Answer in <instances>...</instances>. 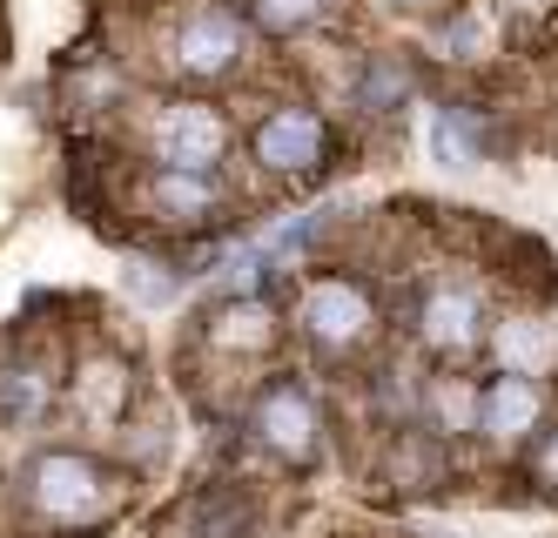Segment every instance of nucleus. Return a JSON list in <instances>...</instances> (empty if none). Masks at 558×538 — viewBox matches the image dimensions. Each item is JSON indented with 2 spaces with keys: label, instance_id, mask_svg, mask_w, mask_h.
Returning <instances> with one entry per match:
<instances>
[{
  "label": "nucleus",
  "instance_id": "obj_1",
  "mask_svg": "<svg viewBox=\"0 0 558 538\" xmlns=\"http://www.w3.org/2000/svg\"><path fill=\"white\" fill-rule=\"evenodd\" d=\"M14 485H21V512L48 531H88L122 505V471L101 465L95 451H74V444L34 451Z\"/></svg>",
  "mask_w": 558,
  "mask_h": 538
},
{
  "label": "nucleus",
  "instance_id": "obj_2",
  "mask_svg": "<svg viewBox=\"0 0 558 538\" xmlns=\"http://www.w3.org/2000/svg\"><path fill=\"white\" fill-rule=\"evenodd\" d=\"M250 40H256V27H250V14L235 8V0H169L155 48H162V68L175 81L216 88V81H229L250 61Z\"/></svg>",
  "mask_w": 558,
  "mask_h": 538
},
{
  "label": "nucleus",
  "instance_id": "obj_3",
  "mask_svg": "<svg viewBox=\"0 0 558 538\" xmlns=\"http://www.w3.org/2000/svg\"><path fill=\"white\" fill-rule=\"evenodd\" d=\"M235 129L209 95H162L142 115V155L155 169H222Z\"/></svg>",
  "mask_w": 558,
  "mask_h": 538
},
{
  "label": "nucleus",
  "instance_id": "obj_4",
  "mask_svg": "<svg viewBox=\"0 0 558 538\" xmlns=\"http://www.w3.org/2000/svg\"><path fill=\"white\" fill-rule=\"evenodd\" d=\"M296 330L316 350L350 357V350H364L377 337V297L364 283H350V276H310L303 297H296Z\"/></svg>",
  "mask_w": 558,
  "mask_h": 538
},
{
  "label": "nucleus",
  "instance_id": "obj_5",
  "mask_svg": "<svg viewBox=\"0 0 558 538\" xmlns=\"http://www.w3.org/2000/svg\"><path fill=\"white\" fill-rule=\"evenodd\" d=\"M250 155H256L263 176H290V182L316 176L330 162V121H324V108H310V101L263 108L256 135H250Z\"/></svg>",
  "mask_w": 558,
  "mask_h": 538
},
{
  "label": "nucleus",
  "instance_id": "obj_6",
  "mask_svg": "<svg viewBox=\"0 0 558 538\" xmlns=\"http://www.w3.org/2000/svg\"><path fill=\"white\" fill-rule=\"evenodd\" d=\"M250 431L263 438L269 458L303 471V465H316V451H324V410H316V397L303 384H269L250 404Z\"/></svg>",
  "mask_w": 558,
  "mask_h": 538
},
{
  "label": "nucleus",
  "instance_id": "obj_7",
  "mask_svg": "<svg viewBox=\"0 0 558 538\" xmlns=\"http://www.w3.org/2000/svg\"><path fill=\"white\" fill-rule=\"evenodd\" d=\"M417 337L437 357L477 350V337H485V297H477L471 283H430L424 303H417Z\"/></svg>",
  "mask_w": 558,
  "mask_h": 538
},
{
  "label": "nucleus",
  "instance_id": "obj_8",
  "mask_svg": "<svg viewBox=\"0 0 558 538\" xmlns=\"http://www.w3.org/2000/svg\"><path fill=\"white\" fill-rule=\"evenodd\" d=\"M142 202H148V216L169 223V229H203L222 210V182H216V169H155L148 162Z\"/></svg>",
  "mask_w": 558,
  "mask_h": 538
},
{
  "label": "nucleus",
  "instance_id": "obj_9",
  "mask_svg": "<svg viewBox=\"0 0 558 538\" xmlns=\"http://www.w3.org/2000/svg\"><path fill=\"white\" fill-rule=\"evenodd\" d=\"M68 404H74V418H82V425L114 431L135 410V370L122 357H82V363H74V378H68Z\"/></svg>",
  "mask_w": 558,
  "mask_h": 538
},
{
  "label": "nucleus",
  "instance_id": "obj_10",
  "mask_svg": "<svg viewBox=\"0 0 558 538\" xmlns=\"http://www.w3.org/2000/svg\"><path fill=\"white\" fill-rule=\"evenodd\" d=\"M545 425V384L525 378V370H505V378L485 384V404H477V431L492 444H525Z\"/></svg>",
  "mask_w": 558,
  "mask_h": 538
},
{
  "label": "nucleus",
  "instance_id": "obj_11",
  "mask_svg": "<svg viewBox=\"0 0 558 538\" xmlns=\"http://www.w3.org/2000/svg\"><path fill=\"white\" fill-rule=\"evenodd\" d=\"M350 108L356 115H397L411 95H417V68L411 55H397V48H371V55H356L350 61Z\"/></svg>",
  "mask_w": 558,
  "mask_h": 538
},
{
  "label": "nucleus",
  "instance_id": "obj_12",
  "mask_svg": "<svg viewBox=\"0 0 558 538\" xmlns=\"http://www.w3.org/2000/svg\"><path fill=\"white\" fill-rule=\"evenodd\" d=\"M195 337H203V350H216V357H263L276 344V310L263 297H222L203 316Z\"/></svg>",
  "mask_w": 558,
  "mask_h": 538
},
{
  "label": "nucleus",
  "instance_id": "obj_13",
  "mask_svg": "<svg viewBox=\"0 0 558 538\" xmlns=\"http://www.w3.org/2000/svg\"><path fill=\"white\" fill-rule=\"evenodd\" d=\"M430 155L445 169H485V115L471 101H445L430 115Z\"/></svg>",
  "mask_w": 558,
  "mask_h": 538
},
{
  "label": "nucleus",
  "instance_id": "obj_14",
  "mask_svg": "<svg viewBox=\"0 0 558 538\" xmlns=\"http://www.w3.org/2000/svg\"><path fill=\"white\" fill-rule=\"evenodd\" d=\"M54 410V378L41 363H0V425L27 431Z\"/></svg>",
  "mask_w": 558,
  "mask_h": 538
},
{
  "label": "nucleus",
  "instance_id": "obj_15",
  "mask_svg": "<svg viewBox=\"0 0 558 538\" xmlns=\"http://www.w3.org/2000/svg\"><path fill=\"white\" fill-rule=\"evenodd\" d=\"M337 8H343V0H243L250 27L269 34V40H303V34H316V27H330Z\"/></svg>",
  "mask_w": 558,
  "mask_h": 538
},
{
  "label": "nucleus",
  "instance_id": "obj_16",
  "mask_svg": "<svg viewBox=\"0 0 558 538\" xmlns=\"http://www.w3.org/2000/svg\"><path fill=\"white\" fill-rule=\"evenodd\" d=\"M498 357H505V370H525V378H538V370L551 363V337H545V323H532V316L498 323Z\"/></svg>",
  "mask_w": 558,
  "mask_h": 538
},
{
  "label": "nucleus",
  "instance_id": "obj_17",
  "mask_svg": "<svg viewBox=\"0 0 558 538\" xmlns=\"http://www.w3.org/2000/svg\"><path fill=\"white\" fill-rule=\"evenodd\" d=\"M477 404H485V391H471L464 378H437L430 418H437V431H477Z\"/></svg>",
  "mask_w": 558,
  "mask_h": 538
},
{
  "label": "nucleus",
  "instance_id": "obj_18",
  "mask_svg": "<svg viewBox=\"0 0 558 538\" xmlns=\"http://www.w3.org/2000/svg\"><path fill=\"white\" fill-rule=\"evenodd\" d=\"M122 283H129V297H135L142 310H162V303H175V289H182V270H175V263H155V256H135Z\"/></svg>",
  "mask_w": 558,
  "mask_h": 538
},
{
  "label": "nucleus",
  "instance_id": "obj_19",
  "mask_svg": "<svg viewBox=\"0 0 558 538\" xmlns=\"http://www.w3.org/2000/svg\"><path fill=\"white\" fill-rule=\"evenodd\" d=\"M437 21H445V55L451 61H471L477 55V40H485V21H477V14H437Z\"/></svg>",
  "mask_w": 558,
  "mask_h": 538
},
{
  "label": "nucleus",
  "instance_id": "obj_20",
  "mask_svg": "<svg viewBox=\"0 0 558 538\" xmlns=\"http://www.w3.org/2000/svg\"><path fill=\"white\" fill-rule=\"evenodd\" d=\"M384 14H404V21H437V14H451L458 0H377Z\"/></svg>",
  "mask_w": 558,
  "mask_h": 538
},
{
  "label": "nucleus",
  "instance_id": "obj_21",
  "mask_svg": "<svg viewBox=\"0 0 558 538\" xmlns=\"http://www.w3.org/2000/svg\"><path fill=\"white\" fill-rule=\"evenodd\" d=\"M538 478L558 491V431H551V438H545V451H538Z\"/></svg>",
  "mask_w": 558,
  "mask_h": 538
}]
</instances>
